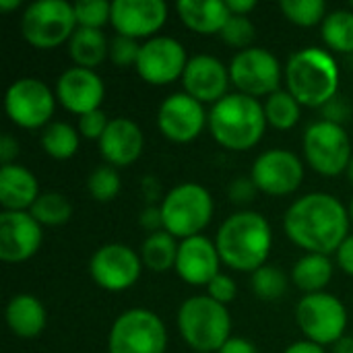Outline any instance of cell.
Listing matches in <instances>:
<instances>
[{
	"label": "cell",
	"instance_id": "cell-8",
	"mask_svg": "<svg viewBox=\"0 0 353 353\" xmlns=\"http://www.w3.org/2000/svg\"><path fill=\"white\" fill-rule=\"evenodd\" d=\"M168 333L161 319L145 308L122 312L110 331V353H165Z\"/></svg>",
	"mask_w": 353,
	"mask_h": 353
},
{
	"label": "cell",
	"instance_id": "cell-2",
	"mask_svg": "<svg viewBox=\"0 0 353 353\" xmlns=\"http://www.w3.org/2000/svg\"><path fill=\"white\" fill-rule=\"evenodd\" d=\"M271 244V225L261 213L254 211H240L228 217L221 223L215 240L221 263L244 273H254L267 263Z\"/></svg>",
	"mask_w": 353,
	"mask_h": 353
},
{
	"label": "cell",
	"instance_id": "cell-27",
	"mask_svg": "<svg viewBox=\"0 0 353 353\" xmlns=\"http://www.w3.org/2000/svg\"><path fill=\"white\" fill-rule=\"evenodd\" d=\"M333 277V263L325 254L302 256L292 271V281L306 294H321Z\"/></svg>",
	"mask_w": 353,
	"mask_h": 353
},
{
	"label": "cell",
	"instance_id": "cell-17",
	"mask_svg": "<svg viewBox=\"0 0 353 353\" xmlns=\"http://www.w3.org/2000/svg\"><path fill=\"white\" fill-rule=\"evenodd\" d=\"M41 225L29 211L0 213V259L4 263H23L41 246Z\"/></svg>",
	"mask_w": 353,
	"mask_h": 353
},
{
	"label": "cell",
	"instance_id": "cell-11",
	"mask_svg": "<svg viewBox=\"0 0 353 353\" xmlns=\"http://www.w3.org/2000/svg\"><path fill=\"white\" fill-rule=\"evenodd\" d=\"M56 97L50 87L33 77L14 81L4 97V108L8 118L21 128H41L48 126L54 114Z\"/></svg>",
	"mask_w": 353,
	"mask_h": 353
},
{
	"label": "cell",
	"instance_id": "cell-5",
	"mask_svg": "<svg viewBox=\"0 0 353 353\" xmlns=\"http://www.w3.org/2000/svg\"><path fill=\"white\" fill-rule=\"evenodd\" d=\"M178 329L196 353H215L230 339L232 319L223 304L209 296H194L180 306Z\"/></svg>",
	"mask_w": 353,
	"mask_h": 353
},
{
	"label": "cell",
	"instance_id": "cell-25",
	"mask_svg": "<svg viewBox=\"0 0 353 353\" xmlns=\"http://www.w3.org/2000/svg\"><path fill=\"white\" fill-rule=\"evenodd\" d=\"M46 308L31 294H17L6 304V325L23 339H33L46 329Z\"/></svg>",
	"mask_w": 353,
	"mask_h": 353
},
{
	"label": "cell",
	"instance_id": "cell-36",
	"mask_svg": "<svg viewBox=\"0 0 353 353\" xmlns=\"http://www.w3.org/2000/svg\"><path fill=\"white\" fill-rule=\"evenodd\" d=\"M77 25L85 29H101L112 19V2L105 0H81L74 4Z\"/></svg>",
	"mask_w": 353,
	"mask_h": 353
},
{
	"label": "cell",
	"instance_id": "cell-49",
	"mask_svg": "<svg viewBox=\"0 0 353 353\" xmlns=\"http://www.w3.org/2000/svg\"><path fill=\"white\" fill-rule=\"evenodd\" d=\"M333 353H353V337H341L333 345Z\"/></svg>",
	"mask_w": 353,
	"mask_h": 353
},
{
	"label": "cell",
	"instance_id": "cell-15",
	"mask_svg": "<svg viewBox=\"0 0 353 353\" xmlns=\"http://www.w3.org/2000/svg\"><path fill=\"white\" fill-rule=\"evenodd\" d=\"M143 261L126 244H105L91 256V279L108 292H124L141 277Z\"/></svg>",
	"mask_w": 353,
	"mask_h": 353
},
{
	"label": "cell",
	"instance_id": "cell-16",
	"mask_svg": "<svg viewBox=\"0 0 353 353\" xmlns=\"http://www.w3.org/2000/svg\"><path fill=\"white\" fill-rule=\"evenodd\" d=\"M207 122L209 116L205 114L203 103L188 93H172L170 97H165L157 112V126L161 134L174 143L194 141L203 132Z\"/></svg>",
	"mask_w": 353,
	"mask_h": 353
},
{
	"label": "cell",
	"instance_id": "cell-29",
	"mask_svg": "<svg viewBox=\"0 0 353 353\" xmlns=\"http://www.w3.org/2000/svg\"><path fill=\"white\" fill-rule=\"evenodd\" d=\"M323 39L327 48L339 54L353 52V10H333L323 21Z\"/></svg>",
	"mask_w": 353,
	"mask_h": 353
},
{
	"label": "cell",
	"instance_id": "cell-28",
	"mask_svg": "<svg viewBox=\"0 0 353 353\" xmlns=\"http://www.w3.org/2000/svg\"><path fill=\"white\" fill-rule=\"evenodd\" d=\"M178 246L180 244H176L174 236L168 234L165 230L149 234L141 246V261L143 265H147L151 271H157V273L176 269Z\"/></svg>",
	"mask_w": 353,
	"mask_h": 353
},
{
	"label": "cell",
	"instance_id": "cell-47",
	"mask_svg": "<svg viewBox=\"0 0 353 353\" xmlns=\"http://www.w3.org/2000/svg\"><path fill=\"white\" fill-rule=\"evenodd\" d=\"M283 353H325V347L314 343V341H296L292 343Z\"/></svg>",
	"mask_w": 353,
	"mask_h": 353
},
{
	"label": "cell",
	"instance_id": "cell-51",
	"mask_svg": "<svg viewBox=\"0 0 353 353\" xmlns=\"http://www.w3.org/2000/svg\"><path fill=\"white\" fill-rule=\"evenodd\" d=\"M347 178H350V182L353 184V157L352 161H350V165H347Z\"/></svg>",
	"mask_w": 353,
	"mask_h": 353
},
{
	"label": "cell",
	"instance_id": "cell-12",
	"mask_svg": "<svg viewBox=\"0 0 353 353\" xmlns=\"http://www.w3.org/2000/svg\"><path fill=\"white\" fill-rule=\"evenodd\" d=\"M230 79L244 95L269 97L271 93L279 91L281 66L269 50L246 48L232 58Z\"/></svg>",
	"mask_w": 353,
	"mask_h": 353
},
{
	"label": "cell",
	"instance_id": "cell-26",
	"mask_svg": "<svg viewBox=\"0 0 353 353\" xmlns=\"http://www.w3.org/2000/svg\"><path fill=\"white\" fill-rule=\"evenodd\" d=\"M68 52L77 66L93 70L110 54V41L105 39L101 29L77 27V31L68 39Z\"/></svg>",
	"mask_w": 353,
	"mask_h": 353
},
{
	"label": "cell",
	"instance_id": "cell-35",
	"mask_svg": "<svg viewBox=\"0 0 353 353\" xmlns=\"http://www.w3.org/2000/svg\"><path fill=\"white\" fill-rule=\"evenodd\" d=\"M87 190L97 203L114 201L120 192V176H118L116 168H112V165L95 168L87 180Z\"/></svg>",
	"mask_w": 353,
	"mask_h": 353
},
{
	"label": "cell",
	"instance_id": "cell-34",
	"mask_svg": "<svg viewBox=\"0 0 353 353\" xmlns=\"http://www.w3.org/2000/svg\"><path fill=\"white\" fill-rule=\"evenodd\" d=\"M279 8L288 21L300 27H312L327 17V4L323 0H281Z\"/></svg>",
	"mask_w": 353,
	"mask_h": 353
},
{
	"label": "cell",
	"instance_id": "cell-13",
	"mask_svg": "<svg viewBox=\"0 0 353 353\" xmlns=\"http://www.w3.org/2000/svg\"><path fill=\"white\" fill-rule=\"evenodd\" d=\"M186 64V50L178 39L155 35L141 46L137 72L149 85H168L184 74Z\"/></svg>",
	"mask_w": 353,
	"mask_h": 353
},
{
	"label": "cell",
	"instance_id": "cell-3",
	"mask_svg": "<svg viewBox=\"0 0 353 353\" xmlns=\"http://www.w3.org/2000/svg\"><path fill=\"white\" fill-rule=\"evenodd\" d=\"M267 116L265 105L244 93H228L209 114V128L213 139L232 151L252 149L265 134Z\"/></svg>",
	"mask_w": 353,
	"mask_h": 353
},
{
	"label": "cell",
	"instance_id": "cell-39",
	"mask_svg": "<svg viewBox=\"0 0 353 353\" xmlns=\"http://www.w3.org/2000/svg\"><path fill=\"white\" fill-rule=\"evenodd\" d=\"M108 124H110V120L101 110L83 114V116H79V134H83L85 139H91V141H99L103 137Z\"/></svg>",
	"mask_w": 353,
	"mask_h": 353
},
{
	"label": "cell",
	"instance_id": "cell-37",
	"mask_svg": "<svg viewBox=\"0 0 353 353\" xmlns=\"http://www.w3.org/2000/svg\"><path fill=\"white\" fill-rule=\"evenodd\" d=\"M221 37L228 46L246 50L250 48V41L254 39V25L248 17L232 14L221 29Z\"/></svg>",
	"mask_w": 353,
	"mask_h": 353
},
{
	"label": "cell",
	"instance_id": "cell-45",
	"mask_svg": "<svg viewBox=\"0 0 353 353\" xmlns=\"http://www.w3.org/2000/svg\"><path fill=\"white\" fill-rule=\"evenodd\" d=\"M19 155V143L14 137L10 134H4L2 141H0V161L2 165H12V159Z\"/></svg>",
	"mask_w": 353,
	"mask_h": 353
},
{
	"label": "cell",
	"instance_id": "cell-33",
	"mask_svg": "<svg viewBox=\"0 0 353 353\" xmlns=\"http://www.w3.org/2000/svg\"><path fill=\"white\" fill-rule=\"evenodd\" d=\"M252 292L259 300L265 302H273L277 298H281L288 290V277L271 265H263L261 269H256L252 273Z\"/></svg>",
	"mask_w": 353,
	"mask_h": 353
},
{
	"label": "cell",
	"instance_id": "cell-40",
	"mask_svg": "<svg viewBox=\"0 0 353 353\" xmlns=\"http://www.w3.org/2000/svg\"><path fill=\"white\" fill-rule=\"evenodd\" d=\"M207 290H209V298H213L215 302H219V304H223V306L230 304V302H234L236 292H238L234 279L228 277V275H223V273H219V275L207 285Z\"/></svg>",
	"mask_w": 353,
	"mask_h": 353
},
{
	"label": "cell",
	"instance_id": "cell-23",
	"mask_svg": "<svg viewBox=\"0 0 353 353\" xmlns=\"http://www.w3.org/2000/svg\"><path fill=\"white\" fill-rule=\"evenodd\" d=\"M39 196L37 178L23 165L0 168V205L4 211H27Z\"/></svg>",
	"mask_w": 353,
	"mask_h": 353
},
{
	"label": "cell",
	"instance_id": "cell-9",
	"mask_svg": "<svg viewBox=\"0 0 353 353\" xmlns=\"http://www.w3.org/2000/svg\"><path fill=\"white\" fill-rule=\"evenodd\" d=\"M296 323L308 341L319 345H335L345 337L347 310L343 302L331 294H306L296 306Z\"/></svg>",
	"mask_w": 353,
	"mask_h": 353
},
{
	"label": "cell",
	"instance_id": "cell-50",
	"mask_svg": "<svg viewBox=\"0 0 353 353\" xmlns=\"http://www.w3.org/2000/svg\"><path fill=\"white\" fill-rule=\"evenodd\" d=\"M21 0H0V10H12L19 8Z\"/></svg>",
	"mask_w": 353,
	"mask_h": 353
},
{
	"label": "cell",
	"instance_id": "cell-1",
	"mask_svg": "<svg viewBox=\"0 0 353 353\" xmlns=\"http://www.w3.org/2000/svg\"><path fill=\"white\" fill-rule=\"evenodd\" d=\"M283 230L308 254L329 256L350 236V215L337 196L312 192L292 203L283 217Z\"/></svg>",
	"mask_w": 353,
	"mask_h": 353
},
{
	"label": "cell",
	"instance_id": "cell-43",
	"mask_svg": "<svg viewBox=\"0 0 353 353\" xmlns=\"http://www.w3.org/2000/svg\"><path fill=\"white\" fill-rule=\"evenodd\" d=\"M141 225L155 234V232H161L163 230V215H161V207H147L143 213H141Z\"/></svg>",
	"mask_w": 353,
	"mask_h": 353
},
{
	"label": "cell",
	"instance_id": "cell-53",
	"mask_svg": "<svg viewBox=\"0 0 353 353\" xmlns=\"http://www.w3.org/2000/svg\"><path fill=\"white\" fill-rule=\"evenodd\" d=\"M352 10H353V2H352Z\"/></svg>",
	"mask_w": 353,
	"mask_h": 353
},
{
	"label": "cell",
	"instance_id": "cell-46",
	"mask_svg": "<svg viewBox=\"0 0 353 353\" xmlns=\"http://www.w3.org/2000/svg\"><path fill=\"white\" fill-rule=\"evenodd\" d=\"M217 353H259L254 343H250L248 339L242 337H230L228 343L219 350Z\"/></svg>",
	"mask_w": 353,
	"mask_h": 353
},
{
	"label": "cell",
	"instance_id": "cell-20",
	"mask_svg": "<svg viewBox=\"0 0 353 353\" xmlns=\"http://www.w3.org/2000/svg\"><path fill=\"white\" fill-rule=\"evenodd\" d=\"M103 81L91 68L72 66L64 70L56 83V97L58 101L72 114H89L99 110L103 101Z\"/></svg>",
	"mask_w": 353,
	"mask_h": 353
},
{
	"label": "cell",
	"instance_id": "cell-19",
	"mask_svg": "<svg viewBox=\"0 0 353 353\" xmlns=\"http://www.w3.org/2000/svg\"><path fill=\"white\" fill-rule=\"evenodd\" d=\"M230 68L215 56L199 54L188 60L186 70L182 74L184 93L194 97L201 103H217L228 95L230 85Z\"/></svg>",
	"mask_w": 353,
	"mask_h": 353
},
{
	"label": "cell",
	"instance_id": "cell-32",
	"mask_svg": "<svg viewBox=\"0 0 353 353\" xmlns=\"http://www.w3.org/2000/svg\"><path fill=\"white\" fill-rule=\"evenodd\" d=\"M31 217L39 225H62L70 219L72 207L68 199L60 192H43L37 196L33 207L29 209Z\"/></svg>",
	"mask_w": 353,
	"mask_h": 353
},
{
	"label": "cell",
	"instance_id": "cell-22",
	"mask_svg": "<svg viewBox=\"0 0 353 353\" xmlns=\"http://www.w3.org/2000/svg\"><path fill=\"white\" fill-rule=\"evenodd\" d=\"M143 143L145 139L137 122L128 118H114L99 139V151L112 168H126L139 159Z\"/></svg>",
	"mask_w": 353,
	"mask_h": 353
},
{
	"label": "cell",
	"instance_id": "cell-48",
	"mask_svg": "<svg viewBox=\"0 0 353 353\" xmlns=\"http://www.w3.org/2000/svg\"><path fill=\"white\" fill-rule=\"evenodd\" d=\"M225 4L232 14H240V17H246L252 8H256V0H228Z\"/></svg>",
	"mask_w": 353,
	"mask_h": 353
},
{
	"label": "cell",
	"instance_id": "cell-6",
	"mask_svg": "<svg viewBox=\"0 0 353 353\" xmlns=\"http://www.w3.org/2000/svg\"><path fill=\"white\" fill-rule=\"evenodd\" d=\"M163 230L174 238H192L209 225L213 217V199L207 188L194 182L172 188L161 201Z\"/></svg>",
	"mask_w": 353,
	"mask_h": 353
},
{
	"label": "cell",
	"instance_id": "cell-10",
	"mask_svg": "<svg viewBox=\"0 0 353 353\" xmlns=\"http://www.w3.org/2000/svg\"><path fill=\"white\" fill-rule=\"evenodd\" d=\"M304 153L312 170L323 176H339L347 172L352 161V141L341 124L314 122L304 134Z\"/></svg>",
	"mask_w": 353,
	"mask_h": 353
},
{
	"label": "cell",
	"instance_id": "cell-30",
	"mask_svg": "<svg viewBox=\"0 0 353 353\" xmlns=\"http://www.w3.org/2000/svg\"><path fill=\"white\" fill-rule=\"evenodd\" d=\"M41 147L54 159H70L79 151V130L66 122H50L41 132Z\"/></svg>",
	"mask_w": 353,
	"mask_h": 353
},
{
	"label": "cell",
	"instance_id": "cell-52",
	"mask_svg": "<svg viewBox=\"0 0 353 353\" xmlns=\"http://www.w3.org/2000/svg\"><path fill=\"white\" fill-rule=\"evenodd\" d=\"M350 217H352V221H353V199H352V205H350Z\"/></svg>",
	"mask_w": 353,
	"mask_h": 353
},
{
	"label": "cell",
	"instance_id": "cell-38",
	"mask_svg": "<svg viewBox=\"0 0 353 353\" xmlns=\"http://www.w3.org/2000/svg\"><path fill=\"white\" fill-rule=\"evenodd\" d=\"M139 54H141V46H139L137 39L126 37V35H118V33L110 39V54H108V58L116 66H120V68H126L130 64L137 66Z\"/></svg>",
	"mask_w": 353,
	"mask_h": 353
},
{
	"label": "cell",
	"instance_id": "cell-21",
	"mask_svg": "<svg viewBox=\"0 0 353 353\" xmlns=\"http://www.w3.org/2000/svg\"><path fill=\"white\" fill-rule=\"evenodd\" d=\"M219 263L217 246L205 236H192L178 246L176 273L190 285H209L219 275Z\"/></svg>",
	"mask_w": 353,
	"mask_h": 353
},
{
	"label": "cell",
	"instance_id": "cell-24",
	"mask_svg": "<svg viewBox=\"0 0 353 353\" xmlns=\"http://www.w3.org/2000/svg\"><path fill=\"white\" fill-rule=\"evenodd\" d=\"M176 10L188 29L203 35L221 33L223 25L232 17L228 4L221 0H178Z\"/></svg>",
	"mask_w": 353,
	"mask_h": 353
},
{
	"label": "cell",
	"instance_id": "cell-31",
	"mask_svg": "<svg viewBox=\"0 0 353 353\" xmlns=\"http://www.w3.org/2000/svg\"><path fill=\"white\" fill-rule=\"evenodd\" d=\"M265 116L267 122L277 130H290L300 120V103L290 91H275L265 101Z\"/></svg>",
	"mask_w": 353,
	"mask_h": 353
},
{
	"label": "cell",
	"instance_id": "cell-7",
	"mask_svg": "<svg viewBox=\"0 0 353 353\" xmlns=\"http://www.w3.org/2000/svg\"><path fill=\"white\" fill-rule=\"evenodd\" d=\"M74 4L66 0H37L29 4L21 19L23 37L41 50L56 48L72 37L77 31Z\"/></svg>",
	"mask_w": 353,
	"mask_h": 353
},
{
	"label": "cell",
	"instance_id": "cell-14",
	"mask_svg": "<svg viewBox=\"0 0 353 353\" xmlns=\"http://www.w3.org/2000/svg\"><path fill=\"white\" fill-rule=\"evenodd\" d=\"M250 178L256 184L259 192L285 196L300 188L304 180V165L292 151L269 149L256 157Z\"/></svg>",
	"mask_w": 353,
	"mask_h": 353
},
{
	"label": "cell",
	"instance_id": "cell-42",
	"mask_svg": "<svg viewBox=\"0 0 353 353\" xmlns=\"http://www.w3.org/2000/svg\"><path fill=\"white\" fill-rule=\"evenodd\" d=\"M323 114H325V120L327 122H335V124H341L345 118H350V108L347 103L343 101V97H333L327 105H323Z\"/></svg>",
	"mask_w": 353,
	"mask_h": 353
},
{
	"label": "cell",
	"instance_id": "cell-4",
	"mask_svg": "<svg viewBox=\"0 0 353 353\" xmlns=\"http://www.w3.org/2000/svg\"><path fill=\"white\" fill-rule=\"evenodd\" d=\"M288 91L300 105L323 108L339 89V68L335 58L323 48H304L290 56L285 66Z\"/></svg>",
	"mask_w": 353,
	"mask_h": 353
},
{
	"label": "cell",
	"instance_id": "cell-18",
	"mask_svg": "<svg viewBox=\"0 0 353 353\" xmlns=\"http://www.w3.org/2000/svg\"><path fill=\"white\" fill-rule=\"evenodd\" d=\"M168 21V6L163 0H116L112 2L110 23L118 35L132 39L157 33Z\"/></svg>",
	"mask_w": 353,
	"mask_h": 353
},
{
	"label": "cell",
	"instance_id": "cell-44",
	"mask_svg": "<svg viewBox=\"0 0 353 353\" xmlns=\"http://www.w3.org/2000/svg\"><path fill=\"white\" fill-rule=\"evenodd\" d=\"M337 265L353 277V236H347L345 242L337 250Z\"/></svg>",
	"mask_w": 353,
	"mask_h": 353
},
{
	"label": "cell",
	"instance_id": "cell-41",
	"mask_svg": "<svg viewBox=\"0 0 353 353\" xmlns=\"http://www.w3.org/2000/svg\"><path fill=\"white\" fill-rule=\"evenodd\" d=\"M228 194L234 203L238 205H246V203H252L259 194V188L256 184L252 182V178H238L230 184L228 188Z\"/></svg>",
	"mask_w": 353,
	"mask_h": 353
}]
</instances>
